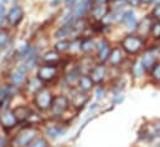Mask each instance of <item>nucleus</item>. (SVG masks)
Here are the masks:
<instances>
[{"label":"nucleus","mask_w":160,"mask_h":147,"mask_svg":"<svg viewBox=\"0 0 160 147\" xmlns=\"http://www.w3.org/2000/svg\"><path fill=\"white\" fill-rule=\"evenodd\" d=\"M91 78L94 83H101L106 77V67L104 66H96L91 69Z\"/></svg>","instance_id":"nucleus-11"},{"label":"nucleus","mask_w":160,"mask_h":147,"mask_svg":"<svg viewBox=\"0 0 160 147\" xmlns=\"http://www.w3.org/2000/svg\"><path fill=\"white\" fill-rule=\"evenodd\" d=\"M41 82H42V80H41L40 78H32V79H30L29 83H28V90H29L30 93L36 94L41 88H42Z\"/></svg>","instance_id":"nucleus-18"},{"label":"nucleus","mask_w":160,"mask_h":147,"mask_svg":"<svg viewBox=\"0 0 160 147\" xmlns=\"http://www.w3.org/2000/svg\"><path fill=\"white\" fill-rule=\"evenodd\" d=\"M152 24H150V19L149 17H145L142 22H140V27H139V32L140 34H143V35H147L148 32H150V30H152V26H150Z\"/></svg>","instance_id":"nucleus-21"},{"label":"nucleus","mask_w":160,"mask_h":147,"mask_svg":"<svg viewBox=\"0 0 160 147\" xmlns=\"http://www.w3.org/2000/svg\"><path fill=\"white\" fill-rule=\"evenodd\" d=\"M76 1H77V0H66V5H67V7H71V6H73Z\"/></svg>","instance_id":"nucleus-37"},{"label":"nucleus","mask_w":160,"mask_h":147,"mask_svg":"<svg viewBox=\"0 0 160 147\" xmlns=\"http://www.w3.org/2000/svg\"><path fill=\"white\" fill-rule=\"evenodd\" d=\"M122 47H123V50H124L125 52L134 55V53H137V52H139V51L142 50V47H143V41L138 36L130 35V36H127L123 38V41H122Z\"/></svg>","instance_id":"nucleus-3"},{"label":"nucleus","mask_w":160,"mask_h":147,"mask_svg":"<svg viewBox=\"0 0 160 147\" xmlns=\"http://www.w3.org/2000/svg\"><path fill=\"white\" fill-rule=\"evenodd\" d=\"M94 48V42L91 40V38H87V40H83L81 42V50L83 52H89Z\"/></svg>","instance_id":"nucleus-24"},{"label":"nucleus","mask_w":160,"mask_h":147,"mask_svg":"<svg viewBox=\"0 0 160 147\" xmlns=\"http://www.w3.org/2000/svg\"><path fill=\"white\" fill-rule=\"evenodd\" d=\"M68 107H70L68 99L65 95H57V97H53L52 104H51V108L50 109L53 112V115L58 116V115H62L65 111L67 110Z\"/></svg>","instance_id":"nucleus-4"},{"label":"nucleus","mask_w":160,"mask_h":147,"mask_svg":"<svg viewBox=\"0 0 160 147\" xmlns=\"http://www.w3.org/2000/svg\"><path fill=\"white\" fill-rule=\"evenodd\" d=\"M103 94H104L103 89L98 88V89H97V99H102V98H103Z\"/></svg>","instance_id":"nucleus-35"},{"label":"nucleus","mask_w":160,"mask_h":147,"mask_svg":"<svg viewBox=\"0 0 160 147\" xmlns=\"http://www.w3.org/2000/svg\"><path fill=\"white\" fill-rule=\"evenodd\" d=\"M70 47H71V42L70 41H60V42H57L55 45V48H56L57 52H65Z\"/></svg>","instance_id":"nucleus-26"},{"label":"nucleus","mask_w":160,"mask_h":147,"mask_svg":"<svg viewBox=\"0 0 160 147\" xmlns=\"http://www.w3.org/2000/svg\"><path fill=\"white\" fill-rule=\"evenodd\" d=\"M52 94L48 89L46 88H41L40 90L35 94V99H34V103L35 105L40 109V110L45 111V110H48L51 108V104H52Z\"/></svg>","instance_id":"nucleus-1"},{"label":"nucleus","mask_w":160,"mask_h":147,"mask_svg":"<svg viewBox=\"0 0 160 147\" xmlns=\"http://www.w3.org/2000/svg\"><path fill=\"white\" fill-rule=\"evenodd\" d=\"M22 17H24V11H22V9L19 7V6H15V7H12V9L9 11V14H8V22H9L11 26H16V25H19V22L22 20Z\"/></svg>","instance_id":"nucleus-7"},{"label":"nucleus","mask_w":160,"mask_h":147,"mask_svg":"<svg viewBox=\"0 0 160 147\" xmlns=\"http://www.w3.org/2000/svg\"><path fill=\"white\" fill-rule=\"evenodd\" d=\"M129 2H130V5H132V6H138L142 1H140V0H129Z\"/></svg>","instance_id":"nucleus-36"},{"label":"nucleus","mask_w":160,"mask_h":147,"mask_svg":"<svg viewBox=\"0 0 160 147\" xmlns=\"http://www.w3.org/2000/svg\"><path fill=\"white\" fill-rule=\"evenodd\" d=\"M93 1H96V2H98V4H103V2H107L108 0H93Z\"/></svg>","instance_id":"nucleus-41"},{"label":"nucleus","mask_w":160,"mask_h":147,"mask_svg":"<svg viewBox=\"0 0 160 147\" xmlns=\"http://www.w3.org/2000/svg\"><path fill=\"white\" fill-rule=\"evenodd\" d=\"M18 122L19 121H18L14 111L5 110L4 112H1V115H0V124L2 125V127H5V129H12Z\"/></svg>","instance_id":"nucleus-6"},{"label":"nucleus","mask_w":160,"mask_h":147,"mask_svg":"<svg viewBox=\"0 0 160 147\" xmlns=\"http://www.w3.org/2000/svg\"><path fill=\"white\" fill-rule=\"evenodd\" d=\"M12 111H14V114H15V116H16V119H18L19 122L28 121L29 117L32 114V110L29 107H16Z\"/></svg>","instance_id":"nucleus-8"},{"label":"nucleus","mask_w":160,"mask_h":147,"mask_svg":"<svg viewBox=\"0 0 160 147\" xmlns=\"http://www.w3.org/2000/svg\"><path fill=\"white\" fill-rule=\"evenodd\" d=\"M144 73V67H143V63L140 62V61H138V62H135L134 63V66H133V74L137 77V78H139V77H142Z\"/></svg>","instance_id":"nucleus-27"},{"label":"nucleus","mask_w":160,"mask_h":147,"mask_svg":"<svg viewBox=\"0 0 160 147\" xmlns=\"http://www.w3.org/2000/svg\"><path fill=\"white\" fill-rule=\"evenodd\" d=\"M89 7H91V1H89V0H82L80 4L76 6V9H75V12H73L75 17H76V19L82 17V16L89 10Z\"/></svg>","instance_id":"nucleus-16"},{"label":"nucleus","mask_w":160,"mask_h":147,"mask_svg":"<svg viewBox=\"0 0 160 147\" xmlns=\"http://www.w3.org/2000/svg\"><path fill=\"white\" fill-rule=\"evenodd\" d=\"M142 63H143L144 69H147V71L153 69V67L155 66V56H154V53L153 52H147L142 58Z\"/></svg>","instance_id":"nucleus-17"},{"label":"nucleus","mask_w":160,"mask_h":147,"mask_svg":"<svg viewBox=\"0 0 160 147\" xmlns=\"http://www.w3.org/2000/svg\"><path fill=\"white\" fill-rule=\"evenodd\" d=\"M9 41V35H8V31L5 30H1L0 31V48L4 47Z\"/></svg>","instance_id":"nucleus-31"},{"label":"nucleus","mask_w":160,"mask_h":147,"mask_svg":"<svg viewBox=\"0 0 160 147\" xmlns=\"http://www.w3.org/2000/svg\"><path fill=\"white\" fill-rule=\"evenodd\" d=\"M0 22H1V19H0Z\"/></svg>","instance_id":"nucleus-44"},{"label":"nucleus","mask_w":160,"mask_h":147,"mask_svg":"<svg viewBox=\"0 0 160 147\" xmlns=\"http://www.w3.org/2000/svg\"><path fill=\"white\" fill-rule=\"evenodd\" d=\"M63 131L58 127V126H48V127H46V134L50 136V137H52V139H55V137H57L58 135H61Z\"/></svg>","instance_id":"nucleus-23"},{"label":"nucleus","mask_w":160,"mask_h":147,"mask_svg":"<svg viewBox=\"0 0 160 147\" xmlns=\"http://www.w3.org/2000/svg\"><path fill=\"white\" fill-rule=\"evenodd\" d=\"M88 100V97L86 94V92H81V90H72V104L77 108L83 107Z\"/></svg>","instance_id":"nucleus-9"},{"label":"nucleus","mask_w":160,"mask_h":147,"mask_svg":"<svg viewBox=\"0 0 160 147\" xmlns=\"http://www.w3.org/2000/svg\"><path fill=\"white\" fill-rule=\"evenodd\" d=\"M61 1H62V0H52V1H51V5H52V6H56V5H58Z\"/></svg>","instance_id":"nucleus-39"},{"label":"nucleus","mask_w":160,"mask_h":147,"mask_svg":"<svg viewBox=\"0 0 160 147\" xmlns=\"http://www.w3.org/2000/svg\"><path fill=\"white\" fill-rule=\"evenodd\" d=\"M4 11H5V9H4L2 4H0V19L1 20H2V16H4Z\"/></svg>","instance_id":"nucleus-38"},{"label":"nucleus","mask_w":160,"mask_h":147,"mask_svg":"<svg viewBox=\"0 0 160 147\" xmlns=\"http://www.w3.org/2000/svg\"><path fill=\"white\" fill-rule=\"evenodd\" d=\"M56 75H57V67L53 64L42 66L39 68L38 72V78H40L42 82H51L56 78Z\"/></svg>","instance_id":"nucleus-5"},{"label":"nucleus","mask_w":160,"mask_h":147,"mask_svg":"<svg viewBox=\"0 0 160 147\" xmlns=\"http://www.w3.org/2000/svg\"><path fill=\"white\" fill-rule=\"evenodd\" d=\"M107 12H108L107 6L99 5V6H97V7L93 10V16H94L96 19H103V17L107 15Z\"/></svg>","instance_id":"nucleus-22"},{"label":"nucleus","mask_w":160,"mask_h":147,"mask_svg":"<svg viewBox=\"0 0 160 147\" xmlns=\"http://www.w3.org/2000/svg\"><path fill=\"white\" fill-rule=\"evenodd\" d=\"M11 97V88L9 85H1L0 87V105L9 100V98Z\"/></svg>","instance_id":"nucleus-20"},{"label":"nucleus","mask_w":160,"mask_h":147,"mask_svg":"<svg viewBox=\"0 0 160 147\" xmlns=\"http://www.w3.org/2000/svg\"><path fill=\"white\" fill-rule=\"evenodd\" d=\"M153 130H154V136L160 135V120L157 121V122L153 125Z\"/></svg>","instance_id":"nucleus-33"},{"label":"nucleus","mask_w":160,"mask_h":147,"mask_svg":"<svg viewBox=\"0 0 160 147\" xmlns=\"http://www.w3.org/2000/svg\"><path fill=\"white\" fill-rule=\"evenodd\" d=\"M30 147H48V142L45 140V139H36L31 142Z\"/></svg>","instance_id":"nucleus-29"},{"label":"nucleus","mask_w":160,"mask_h":147,"mask_svg":"<svg viewBox=\"0 0 160 147\" xmlns=\"http://www.w3.org/2000/svg\"><path fill=\"white\" fill-rule=\"evenodd\" d=\"M78 78H80V75H78L77 69H73V71H71L70 73L67 74L66 80H67V83H68L70 85H73L76 82H78Z\"/></svg>","instance_id":"nucleus-25"},{"label":"nucleus","mask_w":160,"mask_h":147,"mask_svg":"<svg viewBox=\"0 0 160 147\" xmlns=\"http://www.w3.org/2000/svg\"><path fill=\"white\" fill-rule=\"evenodd\" d=\"M153 16H154V17H160V4H158V5L154 7V10H153Z\"/></svg>","instance_id":"nucleus-34"},{"label":"nucleus","mask_w":160,"mask_h":147,"mask_svg":"<svg viewBox=\"0 0 160 147\" xmlns=\"http://www.w3.org/2000/svg\"><path fill=\"white\" fill-rule=\"evenodd\" d=\"M152 35L155 38H160V22H154L152 25Z\"/></svg>","instance_id":"nucleus-30"},{"label":"nucleus","mask_w":160,"mask_h":147,"mask_svg":"<svg viewBox=\"0 0 160 147\" xmlns=\"http://www.w3.org/2000/svg\"><path fill=\"white\" fill-rule=\"evenodd\" d=\"M122 21L128 26V27H134L137 21H135V16L133 14V11H127L123 14L122 16Z\"/></svg>","instance_id":"nucleus-19"},{"label":"nucleus","mask_w":160,"mask_h":147,"mask_svg":"<svg viewBox=\"0 0 160 147\" xmlns=\"http://www.w3.org/2000/svg\"><path fill=\"white\" fill-rule=\"evenodd\" d=\"M142 2H145V4H148V2H152L153 0H140Z\"/></svg>","instance_id":"nucleus-42"},{"label":"nucleus","mask_w":160,"mask_h":147,"mask_svg":"<svg viewBox=\"0 0 160 147\" xmlns=\"http://www.w3.org/2000/svg\"><path fill=\"white\" fill-rule=\"evenodd\" d=\"M36 136V130L35 129H31V127H28V129H24L22 131H20L16 137L12 141V145L15 147H25L28 145H30Z\"/></svg>","instance_id":"nucleus-2"},{"label":"nucleus","mask_w":160,"mask_h":147,"mask_svg":"<svg viewBox=\"0 0 160 147\" xmlns=\"http://www.w3.org/2000/svg\"><path fill=\"white\" fill-rule=\"evenodd\" d=\"M0 1H1V2H2V4H5V2H8V1H9V0H0Z\"/></svg>","instance_id":"nucleus-43"},{"label":"nucleus","mask_w":160,"mask_h":147,"mask_svg":"<svg viewBox=\"0 0 160 147\" xmlns=\"http://www.w3.org/2000/svg\"><path fill=\"white\" fill-rule=\"evenodd\" d=\"M109 55H111V47L107 43V41L103 40L102 42H99V46H98V61L106 62L109 58Z\"/></svg>","instance_id":"nucleus-10"},{"label":"nucleus","mask_w":160,"mask_h":147,"mask_svg":"<svg viewBox=\"0 0 160 147\" xmlns=\"http://www.w3.org/2000/svg\"><path fill=\"white\" fill-rule=\"evenodd\" d=\"M60 59H61V57H60V55H58L56 51H48V52H46V53L42 56V61H43L45 63H47V64H53V66H56V64L60 62Z\"/></svg>","instance_id":"nucleus-15"},{"label":"nucleus","mask_w":160,"mask_h":147,"mask_svg":"<svg viewBox=\"0 0 160 147\" xmlns=\"http://www.w3.org/2000/svg\"><path fill=\"white\" fill-rule=\"evenodd\" d=\"M93 84H94V82L92 80V78L89 77V75H80V78H78V87H80L81 90H83V92H89L92 88H93Z\"/></svg>","instance_id":"nucleus-14"},{"label":"nucleus","mask_w":160,"mask_h":147,"mask_svg":"<svg viewBox=\"0 0 160 147\" xmlns=\"http://www.w3.org/2000/svg\"><path fill=\"white\" fill-rule=\"evenodd\" d=\"M30 51H31V47L28 46V45H25V46L20 50V52H19V58H26V57L29 56Z\"/></svg>","instance_id":"nucleus-32"},{"label":"nucleus","mask_w":160,"mask_h":147,"mask_svg":"<svg viewBox=\"0 0 160 147\" xmlns=\"http://www.w3.org/2000/svg\"><path fill=\"white\" fill-rule=\"evenodd\" d=\"M152 78L154 82L160 83V63H157L152 69Z\"/></svg>","instance_id":"nucleus-28"},{"label":"nucleus","mask_w":160,"mask_h":147,"mask_svg":"<svg viewBox=\"0 0 160 147\" xmlns=\"http://www.w3.org/2000/svg\"><path fill=\"white\" fill-rule=\"evenodd\" d=\"M123 52H122V50L120 48H113L112 51H111V55H109V58H108V61H109V63L113 66V67H117L118 64H120L122 62H123Z\"/></svg>","instance_id":"nucleus-13"},{"label":"nucleus","mask_w":160,"mask_h":147,"mask_svg":"<svg viewBox=\"0 0 160 147\" xmlns=\"http://www.w3.org/2000/svg\"><path fill=\"white\" fill-rule=\"evenodd\" d=\"M26 71H28V67L26 66H21V67H19L18 69H15L11 75H10V78H11V82L14 83V84H21L22 82H24V79H25V74H26Z\"/></svg>","instance_id":"nucleus-12"},{"label":"nucleus","mask_w":160,"mask_h":147,"mask_svg":"<svg viewBox=\"0 0 160 147\" xmlns=\"http://www.w3.org/2000/svg\"><path fill=\"white\" fill-rule=\"evenodd\" d=\"M5 146V140L2 137H0V147H4Z\"/></svg>","instance_id":"nucleus-40"}]
</instances>
